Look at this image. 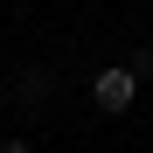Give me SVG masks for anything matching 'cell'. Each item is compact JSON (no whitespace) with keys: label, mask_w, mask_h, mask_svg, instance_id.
I'll use <instances>...</instances> for the list:
<instances>
[{"label":"cell","mask_w":153,"mask_h":153,"mask_svg":"<svg viewBox=\"0 0 153 153\" xmlns=\"http://www.w3.org/2000/svg\"><path fill=\"white\" fill-rule=\"evenodd\" d=\"M139 76H132V63H105V70H91V105L97 111H105V118H125V111H132L139 105Z\"/></svg>","instance_id":"cell-1"},{"label":"cell","mask_w":153,"mask_h":153,"mask_svg":"<svg viewBox=\"0 0 153 153\" xmlns=\"http://www.w3.org/2000/svg\"><path fill=\"white\" fill-rule=\"evenodd\" d=\"M125 63H132V76H139V84H153V49H146V42H139V49H132Z\"/></svg>","instance_id":"cell-3"},{"label":"cell","mask_w":153,"mask_h":153,"mask_svg":"<svg viewBox=\"0 0 153 153\" xmlns=\"http://www.w3.org/2000/svg\"><path fill=\"white\" fill-rule=\"evenodd\" d=\"M0 153H35V139H21V132H14V139H0Z\"/></svg>","instance_id":"cell-4"},{"label":"cell","mask_w":153,"mask_h":153,"mask_svg":"<svg viewBox=\"0 0 153 153\" xmlns=\"http://www.w3.org/2000/svg\"><path fill=\"white\" fill-rule=\"evenodd\" d=\"M49 91H56V76H49V63H28V70H14V105H49Z\"/></svg>","instance_id":"cell-2"}]
</instances>
